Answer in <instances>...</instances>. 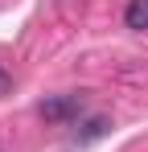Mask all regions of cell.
I'll return each instance as SVG.
<instances>
[{
  "mask_svg": "<svg viewBox=\"0 0 148 152\" xmlns=\"http://www.w3.org/2000/svg\"><path fill=\"white\" fill-rule=\"evenodd\" d=\"M37 111H41V119H49V124H70V119L82 115V95H53Z\"/></svg>",
  "mask_w": 148,
  "mask_h": 152,
  "instance_id": "1",
  "label": "cell"
},
{
  "mask_svg": "<svg viewBox=\"0 0 148 152\" xmlns=\"http://www.w3.org/2000/svg\"><path fill=\"white\" fill-rule=\"evenodd\" d=\"M123 21H127V29L144 33V29H148V0H127V8H123Z\"/></svg>",
  "mask_w": 148,
  "mask_h": 152,
  "instance_id": "2",
  "label": "cell"
},
{
  "mask_svg": "<svg viewBox=\"0 0 148 152\" xmlns=\"http://www.w3.org/2000/svg\"><path fill=\"white\" fill-rule=\"evenodd\" d=\"M107 119H91V124H86V132H82V136H78V144H91V140H99V136H103V132H107Z\"/></svg>",
  "mask_w": 148,
  "mask_h": 152,
  "instance_id": "3",
  "label": "cell"
},
{
  "mask_svg": "<svg viewBox=\"0 0 148 152\" xmlns=\"http://www.w3.org/2000/svg\"><path fill=\"white\" fill-rule=\"evenodd\" d=\"M8 91H12V74H8V70H4V66H0V99H4V95H8Z\"/></svg>",
  "mask_w": 148,
  "mask_h": 152,
  "instance_id": "4",
  "label": "cell"
}]
</instances>
